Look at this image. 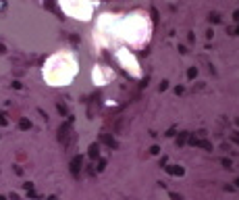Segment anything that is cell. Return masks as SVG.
I'll return each mask as SVG.
<instances>
[{
	"label": "cell",
	"instance_id": "cell-17",
	"mask_svg": "<svg viewBox=\"0 0 239 200\" xmlns=\"http://www.w3.org/2000/svg\"><path fill=\"white\" fill-rule=\"evenodd\" d=\"M171 198H173V200H183L181 196H179V194H171Z\"/></svg>",
	"mask_w": 239,
	"mask_h": 200
},
{
	"label": "cell",
	"instance_id": "cell-9",
	"mask_svg": "<svg viewBox=\"0 0 239 200\" xmlns=\"http://www.w3.org/2000/svg\"><path fill=\"white\" fill-rule=\"evenodd\" d=\"M196 75H198V69H196V67H191V69L187 71V77H189V79H193Z\"/></svg>",
	"mask_w": 239,
	"mask_h": 200
},
{
	"label": "cell",
	"instance_id": "cell-15",
	"mask_svg": "<svg viewBox=\"0 0 239 200\" xmlns=\"http://www.w3.org/2000/svg\"><path fill=\"white\" fill-rule=\"evenodd\" d=\"M231 138H233V142H237V144H239V131H235V133H233Z\"/></svg>",
	"mask_w": 239,
	"mask_h": 200
},
{
	"label": "cell",
	"instance_id": "cell-18",
	"mask_svg": "<svg viewBox=\"0 0 239 200\" xmlns=\"http://www.w3.org/2000/svg\"><path fill=\"white\" fill-rule=\"evenodd\" d=\"M11 200H19V196H17V194H11Z\"/></svg>",
	"mask_w": 239,
	"mask_h": 200
},
{
	"label": "cell",
	"instance_id": "cell-21",
	"mask_svg": "<svg viewBox=\"0 0 239 200\" xmlns=\"http://www.w3.org/2000/svg\"><path fill=\"white\" fill-rule=\"evenodd\" d=\"M235 184H237V188H239V177H237V179H235Z\"/></svg>",
	"mask_w": 239,
	"mask_h": 200
},
{
	"label": "cell",
	"instance_id": "cell-10",
	"mask_svg": "<svg viewBox=\"0 0 239 200\" xmlns=\"http://www.w3.org/2000/svg\"><path fill=\"white\" fill-rule=\"evenodd\" d=\"M0 125H8V119L4 113H0Z\"/></svg>",
	"mask_w": 239,
	"mask_h": 200
},
{
	"label": "cell",
	"instance_id": "cell-4",
	"mask_svg": "<svg viewBox=\"0 0 239 200\" xmlns=\"http://www.w3.org/2000/svg\"><path fill=\"white\" fill-rule=\"evenodd\" d=\"M166 173H171V175H179V177H181V175H183V167H179V165H169L166 167Z\"/></svg>",
	"mask_w": 239,
	"mask_h": 200
},
{
	"label": "cell",
	"instance_id": "cell-6",
	"mask_svg": "<svg viewBox=\"0 0 239 200\" xmlns=\"http://www.w3.org/2000/svg\"><path fill=\"white\" fill-rule=\"evenodd\" d=\"M19 129H23V131L31 129V121L29 119H19Z\"/></svg>",
	"mask_w": 239,
	"mask_h": 200
},
{
	"label": "cell",
	"instance_id": "cell-16",
	"mask_svg": "<svg viewBox=\"0 0 239 200\" xmlns=\"http://www.w3.org/2000/svg\"><path fill=\"white\" fill-rule=\"evenodd\" d=\"M150 152H152V154H158V152H160V148H158V146H152Z\"/></svg>",
	"mask_w": 239,
	"mask_h": 200
},
{
	"label": "cell",
	"instance_id": "cell-12",
	"mask_svg": "<svg viewBox=\"0 0 239 200\" xmlns=\"http://www.w3.org/2000/svg\"><path fill=\"white\" fill-rule=\"evenodd\" d=\"M220 163H223V165H225L227 169H231V160H229V159H223V160H220Z\"/></svg>",
	"mask_w": 239,
	"mask_h": 200
},
{
	"label": "cell",
	"instance_id": "cell-23",
	"mask_svg": "<svg viewBox=\"0 0 239 200\" xmlns=\"http://www.w3.org/2000/svg\"><path fill=\"white\" fill-rule=\"evenodd\" d=\"M237 34H239V27H237Z\"/></svg>",
	"mask_w": 239,
	"mask_h": 200
},
{
	"label": "cell",
	"instance_id": "cell-19",
	"mask_svg": "<svg viewBox=\"0 0 239 200\" xmlns=\"http://www.w3.org/2000/svg\"><path fill=\"white\" fill-rule=\"evenodd\" d=\"M233 17H235V21H239V11H235V15H233Z\"/></svg>",
	"mask_w": 239,
	"mask_h": 200
},
{
	"label": "cell",
	"instance_id": "cell-7",
	"mask_svg": "<svg viewBox=\"0 0 239 200\" xmlns=\"http://www.w3.org/2000/svg\"><path fill=\"white\" fill-rule=\"evenodd\" d=\"M56 110H58L61 115H67V106H65V102H58V104H56Z\"/></svg>",
	"mask_w": 239,
	"mask_h": 200
},
{
	"label": "cell",
	"instance_id": "cell-24",
	"mask_svg": "<svg viewBox=\"0 0 239 200\" xmlns=\"http://www.w3.org/2000/svg\"><path fill=\"white\" fill-rule=\"evenodd\" d=\"M237 123H239V119H237Z\"/></svg>",
	"mask_w": 239,
	"mask_h": 200
},
{
	"label": "cell",
	"instance_id": "cell-13",
	"mask_svg": "<svg viewBox=\"0 0 239 200\" xmlns=\"http://www.w3.org/2000/svg\"><path fill=\"white\" fill-rule=\"evenodd\" d=\"M210 21H212V23H219V15H210Z\"/></svg>",
	"mask_w": 239,
	"mask_h": 200
},
{
	"label": "cell",
	"instance_id": "cell-11",
	"mask_svg": "<svg viewBox=\"0 0 239 200\" xmlns=\"http://www.w3.org/2000/svg\"><path fill=\"white\" fill-rule=\"evenodd\" d=\"M104 167H106V160H100L98 163V171H104Z\"/></svg>",
	"mask_w": 239,
	"mask_h": 200
},
{
	"label": "cell",
	"instance_id": "cell-8",
	"mask_svg": "<svg viewBox=\"0 0 239 200\" xmlns=\"http://www.w3.org/2000/svg\"><path fill=\"white\" fill-rule=\"evenodd\" d=\"M187 136H189V133H179L177 144H179V146H181V144H185V142H187Z\"/></svg>",
	"mask_w": 239,
	"mask_h": 200
},
{
	"label": "cell",
	"instance_id": "cell-5",
	"mask_svg": "<svg viewBox=\"0 0 239 200\" xmlns=\"http://www.w3.org/2000/svg\"><path fill=\"white\" fill-rule=\"evenodd\" d=\"M88 154H89V159H98V156H100V144H92L89 146V150H88Z\"/></svg>",
	"mask_w": 239,
	"mask_h": 200
},
{
	"label": "cell",
	"instance_id": "cell-22",
	"mask_svg": "<svg viewBox=\"0 0 239 200\" xmlns=\"http://www.w3.org/2000/svg\"><path fill=\"white\" fill-rule=\"evenodd\" d=\"M0 200H7V198H4V196H0Z\"/></svg>",
	"mask_w": 239,
	"mask_h": 200
},
{
	"label": "cell",
	"instance_id": "cell-2",
	"mask_svg": "<svg viewBox=\"0 0 239 200\" xmlns=\"http://www.w3.org/2000/svg\"><path fill=\"white\" fill-rule=\"evenodd\" d=\"M81 165H83V159H81V156H73V159H71V175H73V177H79V173H81Z\"/></svg>",
	"mask_w": 239,
	"mask_h": 200
},
{
	"label": "cell",
	"instance_id": "cell-20",
	"mask_svg": "<svg viewBox=\"0 0 239 200\" xmlns=\"http://www.w3.org/2000/svg\"><path fill=\"white\" fill-rule=\"evenodd\" d=\"M2 52H4V46H2V44H0V54H2Z\"/></svg>",
	"mask_w": 239,
	"mask_h": 200
},
{
	"label": "cell",
	"instance_id": "cell-14",
	"mask_svg": "<svg viewBox=\"0 0 239 200\" xmlns=\"http://www.w3.org/2000/svg\"><path fill=\"white\" fill-rule=\"evenodd\" d=\"M166 88H169V81H162V83H160V92H164Z\"/></svg>",
	"mask_w": 239,
	"mask_h": 200
},
{
	"label": "cell",
	"instance_id": "cell-3",
	"mask_svg": "<svg viewBox=\"0 0 239 200\" xmlns=\"http://www.w3.org/2000/svg\"><path fill=\"white\" fill-rule=\"evenodd\" d=\"M100 142H104L108 148H119V142L112 136H108V133H100Z\"/></svg>",
	"mask_w": 239,
	"mask_h": 200
},
{
	"label": "cell",
	"instance_id": "cell-1",
	"mask_svg": "<svg viewBox=\"0 0 239 200\" xmlns=\"http://www.w3.org/2000/svg\"><path fill=\"white\" fill-rule=\"evenodd\" d=\"M69 140H71V119H69L67 123H62L61 127H58V142L69 144Z\"/></svg>",
	"mask_w": 239,
	"mask_h": 200
}]
</instances>
